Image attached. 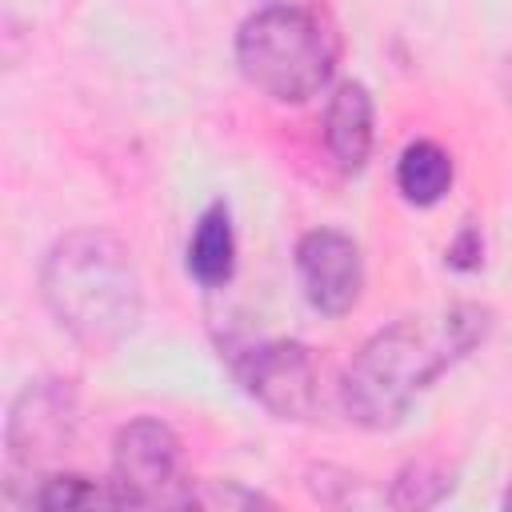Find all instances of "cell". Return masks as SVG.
Returning <instances> with one entry per match:
<instances>
[{
  "instance_id": "1",
  "label": "cell",
  "mask_w": 512,
  "mask_h": 512,
  "mask_svg": "<svg viewBox=\"0 0 512 512\" xmlns=\"http://www.w3.org/2000/svg\"><path fill=\"white\" fill-rule=\"evenodd\" d=\"M492 332V312L484 304H452L436 320L404 316L380 332H372L360 352L348 360L340 380L344 412L372 432L396 428L416 396L440 380L452 364H460L484 336Z\"/></svg>"
},
{
  "instance_id": "2",
  "label": "cell",
  "mask_w": 512,
  "mask_h": 512,
  "mask_svg": "<svg viewBox=\"0 0 512 512\" xmlns=\"http://www.w3.org/2000/svg\"><path fill=\"white\" fill-rule=\"evenodd\" d=\"M40 296L56 324L92 352L120 348L144 312L132 248L104 228H76L48 248Z\"/></svg>"
},
{
  "instance_id": "3",
  "label": "cell",
  "mask_w": 512,
  "mask_h": 512,
  "mask_svg": "<svg viewBox=\"0 0 512 512\" xmlns=\"http://www.w3.org/2000/svg\"><path fill=\"white\" fill-rule=\"evenodd\" d=\"M236 64L256 92L280 104H304L332 84L336 36L312 8L268 4L240 24Z\"/></svg>"
},
{
  "instance_id": "4",
  "label": "cell",
  "mask_w": 512,
  "mask_h": 512,
  "mask_svg": "<svg viewBox=\"0 0 512 512\" xmlns=\"http://www.w3.org/2000/svg\"><path fill=\"white\" fill-rule=\"evenodd\" d=\"M108 488L116 508H184L196 496V484L184 472L180 436L156 420L136 416L112 440V476Z\"/></svg>"
},
{
  "instance_id": "5",
  "label": "cell",
  "mask_w": 512,
  "mask_h": 512,
  "mask_svg": "<svg viewBox=\"0 0 512 512\" xmlns=\"http://www.w3.org/2000/svg\"><path fill=\"white\" fill-rule=\"evenodd\" d=\"M76 424H80L76 388L56 376L32 380L8 408V424H4L8 456L24 468L48 464L60 452H68V444L76 440Z\"/></svg>"
},
{
  "instance_id": "6",
  "label": "cell",
  "mask_w": 512,
  "mask_h": 512,
  "mask_svg": "<svg viewBox=\"0 0 512 512\" xmlns=\"http://www.w3.org/2000/svg\"><path fill=\"white\" fill-rule=\"evenodd\" d=\"M244 392L276 420H308L316 408V364L300 340H264L236 360Z\"/></svg>"
},
{
  "instance_id": "7",
  "label": "cell",
  "mask_w": 512,
  "mask_h": 512,
  "mask_svg": "<svg viewBox=\"0 0 512 512\" xmlns=\"http://www.w3.org/2000/svg\"><path fill=\"white\" fill-rule=\"evenodd\" d=\"M296 272L320 316H348L364 292L360 244L340 228H312L296 244Z\"/></svg>"
},
{
  "instance_id": "8",
  "label": "cell",
  "mask_w": 512,
  "mask_h": 512,
  "mask_svg": "<svg viewBox=\"0 0 512 512\" xmlns=\"http://www.w3.org/2000/svg\"><path fill=\"white\" fill-rule=\"evenodd\" d=\"M324 148L340 172H360L372 156V96L360 80L332 88L324 108Z\"/></svg>"
},
{
  "instance_id": "9",
  "label": "cell",
  "mask_w": 512,
  "mask_h": 512,
  "mask_svg": "<svg viewBox=\"0 0 512 512\" xmlns=\"http://www.w3.org/2000/svg\"><path fill=\"white\" fill-rule=\"evenodd\" d=\"M236 268V232H232V212L224 200H212L188 240V272L204 288H224Z\"/></svg>"
},
{
  "instance_id": "10",
  "label": "cell",
  "mask_w": 512,
  "mask_h": 512,
  "mask_svg": "<svg viewBox=\"0 0 512 512\" xmlns=\"http://www.w3.org/2000/svg\"><path fill=\"white\" fill-rule=\"evenodd\" d=\"M452 176H456L452 152L436 140H412L396 156V188L416 208H428V204L444 200V192L452 188Z\"/></svg>"
},
{
  "instance_id": "11",
  "label": "cell",
  "mask_w": 512,
  "mask_h": 512,
  "mask_svg": "<svg viewBox=\"0 0 512 512\" xmlns=\"http://www.w3.org/2000/svg\"><path fill=\"white\" fill-rule=\"evenodd\" d=\"M456 488V468L440 456H416L408 460L392 484H388V504L404 508V512H420V508H436L444 496H452Z\"/></svg>"
},
{
  "instance_id": "12",
  "label": "cell",
  "mask_w": 512,
  "mask_h": 512,
  "mask_svg": "<svg viewBox=\"0 0 512 512\" xmlns=\"http://www.w3.org/2000/svg\"><path fill=\"white\" fill-rule=\"evenodd\" d=\"M28 504H36V508H92V504H116V496H112L108 480L100 488L88 476H76V472L60 476L56 472V476H44L40 488L28 492Z\"/></svg>"
},
{
  "instance_id": "13",
  "label": "cell",
  "mask_w": 512,
  "mask_h": 512,
  "mask_svg": "<svg viewBox=\"0 0 512 512\" xmlns=\"http://www.w3.org/2000/svg\"><path fill=\"white\" fill-rule=\"evenodd\" d=\"M480 260H484L480 232H476L472 224H464V228H460V236H456V240H452V248H448V264H452V268H460V272H472V268H480Z\"/></svg>"
}]
</instances>
